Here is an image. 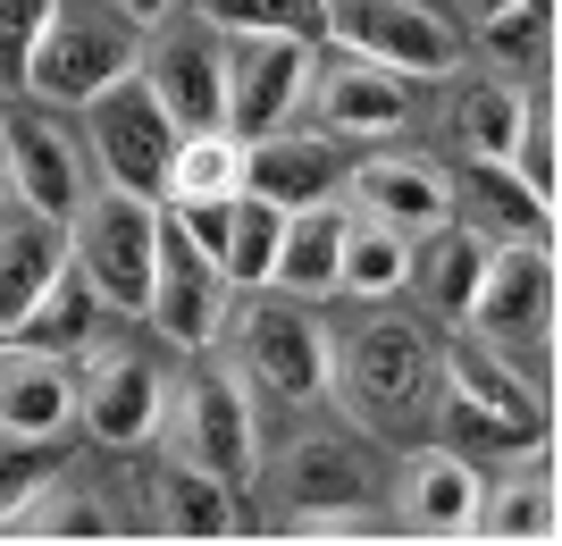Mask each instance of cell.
<instances>
[{"label":"cell","instance_id":"1","mask_svg":"<svg viewBox=\"0 0 562 546\" xmlns=\"http://www.w3.org/2000/svg\"><path fill=\"white\" fill-rule=\"evenodd\" d=\"M437 361H446V328L420 303H403V294L361 303L345 328L328 320V395L378 446L428 437V421H437Z\"/></svg>","mask_w":562,"mask_h":546},{"label":"cell","instance_id":"2","mask_svg":"<svg viewBox=\"0 0 562 546\" xmlns=\"http://www.w3.org/2000/svg\"><path fill=\"white\" fill-rule=\"evenodd\" d=\"M218 345H227L235 379L252 387L260 404L303 412L328 395V320H319V303H294L278 286H244V294H227Z\"/></svg>","mask_w":562,"mask_h":546},{"label":"cell","instance_id":"3","mask_svg":"<svg viewBox=\"0 0 562 546\" xmlns=\"http://www.w3.org/2000/svg\"><path fill=\"white\" fill-rule=\"evenodd\" d=\"M428 437L462 446L470 463L546 446V387L520 379L513 361L487 354L479 336H446V361H437V421H428Z\"/></svg>","mask_w":562,"mask_h":546},{"label":"cell","instance_id":"4","mask_svg":"<svg viewBox=\"0 0 562 546\" xmlns=\"http://www.w3.org/2000/svg\"><path fill=\"white\" fill-rule=\"evenodd\" d=\"M311 34L328 51H352V59L403 76V85H446L470 59V25L446 0H319Z\"/></svg>","mask_w":562,"mask_h":546},{"label":"cell","instance_id":"5","mask_svg":"<svg viewBox=\"0 0 562 546\" xmlns=\"http://www.w3.org/2000/svg\"><path fill=\"white\" fill-rule=\"evenodd\" d=\"M59 236H68V269L93 286V303L110 320H135L143 294H151V261H160V202L85 186V202L59 219Z\"/></svg>","mask_w":562,"mask_h":546},{"label":"cell","instance_id":"6","mask_svg":"<svg viewBox=\"0 0 562 546\" xmlns=\"http://www.w3.org/2000/svg\"><path fill=\"white\" fill-rule=\"evenodd\" d=\"M135 51H143V25L117 18V9H93V0H59L50 25L34 34L25 51V101H43V110H85L93 93H110L117 76H135Z\"/></svg>","mask_w":562,"mask_h":546},{"label":"cell","instance_id":"7","mask_svg":"<svg viewBox=\"0 0 562 546\" xmlns=\"http://www.w3.org/2000/svg\"><path fill=\"white\" fill-rule=\"evenodd\" d=\"M168 428H177V454L193 471L227 479V488H252L260 471V395L235 379V361L186 354V370L168 379Z\"/></svg>","mask_w":562,"mask_h":546},{"label":"cell","instance_id":"8","mask_svg":"<svg viewBox=\"0 0 562 546\" xmlns=\"http://www.w3.org/2000/svg\"><path fill=\"white\" fill-rule=\"evenodd\" d=\"M462 336L504 354L520 379L546 387V345H554V244H495L479 269V294L462 311Z\"/></svg>","mask_w":562,"mask_h":546},{"label":"cell","instance_id":"9","mask_svg":"<svg viewBox=\"0 0 562 546\" xmlns=\"http://www.w3.org/2000/svg\"><path fill=\"white\" fill-rule=\"evenodd\" d=\"M160 412H168V361L151 354V336H117L101 328L85 354H76V428L93 446L135 454L160 437Z\"/></svg>","mask_w":562,"mask_h":546},{"label":"cell","instance_id":"10","mask_svg":"<svg viewBox=\"0 0 562 546\" xmlns=\"http://www.w3.org/2000/svg\"><path fill=\"white\" fill-rule=\"evenodd\" d=\"M252 488L278 497V522L285 513H319V504H361L378 497V437L336 412V421H294L278 446H260V471Z\"/></svg>","mask_w":562,"mask_h":546},{"label":"cell","instance_id":"11","mask_svg":"<svg viewBox=\"0 0 562 546\" xmlns=\"http://www.w3.org/2000/svg\"><path fill=\"white\" fill-rule=\"evenodd\" d=\"M85 177L117 193H143V202H160V177H168V152H177V119H168L151 85L143 76H117L110 93L85 101Z\"/></svg>","mask_w":562,"mask_h":546},{"label":"cell","instance_id":"12","mask_svg":"<svg viewBox=\"0 0 562 546\" xmlns=\"http://www.w3.org/2000/svg\"><path fill=\"white\" fill-rule=\"evenodd\" d=\"M311 68H319V34H227V135H269L294 126L311 101Z\"/></svg>","mask_w":562,"mask_h":546},{"label":"cell","instance_id":"13","mask_svg":"<svg viewBox=\"0 0 562 546\" xmlns=\"http://www.w3.org/2000/svg\"><path fill=\"white\" fill-rule=\"evenodd\" d=\"M378 471H386V522L395 530H412V538H470L487 463H470L446 437H403L395 463H378Z\"/></svg>","mask_w":562,"mask_h":546},{"label":"cell","instance_id":"14","mask_svg":"<svg viewBox=\"0 0 562 546\" xmlns=\"http://www.w3.org/2000/svg\"><path fill=\"white\" fill-rule=\"evenodd\" d=\"M135 76L151 85V101H160L168 119H177V135H186V126H218V110H227V34H218L211 18L143 25Z\"/></svg>","mask_w":562,"mask_h":546},{"label":"cell","instance_id":"15","mask_svg":"<svg viewBox=\"0 0 562 546\" xmlns=\"http://www.w3.org/2000/svg\"><path fill=\"white\" fill-rule=\"evenodd\" d=\"M227 294L235 286L218 278L202 253H193L177 227L160 219V261H151V294H143V336L160 345V354H218V320H227Z\"/></svg>","mask_w":562,"mask_h":546},{"label":"cell","instance_id":"16","mask_svg":"<svg viewBox=\"0 0 562 546\" xmlns=\"http://www.w3.org/2000/svg\"><path fill=\"white\" fill-rule=\"evenodd\" d=\"M303 119L336 143H386L403 126L420 119V85H403V76L370 68V59H352V51H328L319 43V68H311V101Z\"/></svg>","mask_w":562,"mask_h":546},{"label":"cell","instance_id":"17","mask_svg":"<svg viewBox=\"0 0 562 546\" xmlns=\"http://www.w3.org/2000/svg\"><path fill=\"white\" fill-rule=\"evenodd\" d=\"M0 160H9V202H25L34 219H68L85 202V143L59 110L25 101V110H0Z\"/></svg>","mask_w":562,"mask_h":546},{"label":"cell","instance_id":"18","mask_svg":"<svg viewBox=\"0 0 562 546\" xmlns=\"http://www.w3.org/2000/svg\"><path fill=\"white\" fill-rule=\"evenodd\" d=\"M135 497L151 538H252V488H227V479L193 471L186 454H160V463H135Z\"/></svg>","mask_w":562,"mask_h":546},{"label":"cell","instance_id":"19","mask_svg":"<svg viewBox=\"0 0 562 546\" xmlns=\"http://www.w3.org/2000/svg\"><path fill=\"white\" fill-rule=\"evenodd\" d=\"M345 211H361V219H378V227H395V236L420 244L428 227L453 219V177H446V160H428V152H352Z\"/></svg>","mask_w":562,"mask_h":546},{"label":"cell","instance_id":"20","mask_svg":"<svg viewBox=\"0 0 562 546\" xmlns=\"http://www.w3.org/2000/svg\"><path fill=\"white\" fill-rule=\"evenodd\" d=\"M345 168H352V143L319 135L311 119L269 126V135L244 143V193L278 202V211H311V202H336V193H345Z\"/></svg>","mask_w":562,"mask_h":546},{"label":"cell","instance_id":"21","mask_svg":"<svg viewBox=\"0 0 562 546\" xmlns=\"http://www.w3.org/2000/svg\"><path fill=\"white\" fill-rule=\"evenodd\" d=\"M453 177V219L487 244H554V202L529 193L504 160H446Z\"/></svg>","mask_w":562,"mask_h":546},{"label":"cell","instance_id":"22","mask_svg":"<svg viewBox=\"0 0 562 546\" xmlns=\"http://www.w3.org/2000/svg\"><path fill=\"white\" fill-rule=\"evenodd\" d=\"M0 428L9 437H68L76 428V361L0 336Z\"/></svg>","mask_w":562,"mask_h":546},{"label":"cell","instance_id":"23","mask_svg":"<svg viewBox=\"0 0 562 546\" xmlns=\"http://www.w3.org/2000/svg\"><path fill=\"white\" fill-rule=\"evenodd\" d=\"M562 522V488H554V463H546V446H520V463H504L495 454V479L479 471V522H470V538H554Z\"/></svg>","mask_w":562,"mask_h":546},{"label":"cell","instance_id":"24","mask_svg":"<svg viewBox=\"0 0 562 546\" xmlns=\"http://www.w3.org/2000/svg\"><path fill=\"white\" fill-rule=\"evenodd\" d=\"M487 253H495L487 236H470L462 219H446V227H428V236L412 244V278H403V294H412L437 328H462V311H470V294H479Z\"/></svg>","mask_w":562,"mask_h":546},{"label":"cell","instance_id":"25","mask_svg":"<svg viewBox=\"0 0 562 546\" xmlns=\"http://www.w3.org/2000/svg\"><path fill=\"white\" fill-rule=\"evenodd\" d=\"M336 253H345V202L285 211L269 286H278V294H294V303H336Z\"/></svg>","mask_w":562,"mask_h":546},{"label":"cell","instance_id":"26","mask_svg":"<svg viewBox=\"0 0 562 546\" xmlns=\"http://www.w3.org/2000/svg\"><path fill=\"white\" fill-rule=\"evenodd\" d=\"M453 85V76H446ZM529 93L538 85H513V76H462L446 101V135H453V160H504L520 135V110H529Z\"/></svg>","mask_w":562,"mask_h":546},{"label":"cell","instance_id":"27","mask_svg":"<svg viewBox=\"0 0 562 546\" xmlns=\"http://www.w3.org/2000/svg\"><path fill=\"white\" fill-rule=\"evenodd\" d=\"M101 328H110V311L93 303V286L76 278L68 261L50 269V278H43V294H34V303H25L18 320H9V336H18V345H43V354H68V361L85 354V345H93Z\"/></svg>","mask_w":562,"mask_h":546},{"label":"cell","instance_id":"28","mask_svg":"<svg viewBox=\"0 0 562 546\" xmlns=\"http://www.w3.org/2000/svg\"><path fill=\"white\" fill-rule=\"evenodd\" d=\"M68 261V236H59V219H34L25 202H0V328L18 320L43 278Z\"/></svg>","mask_w":562,"mask_h":546},{"label":"cell","instance_id":"29","mask_svg":"<svg viewBox=\"0 0 562 546\" xmlns=\"http://www.w3.org/2000/svg\"><path fill=\"white\" fill-rule=\"evenodd\" d=\"M9 530H25V538H126V504L85 488V479H68V471H50Z\"/></svg>","mask_w":562,"mask_h":546},{"label":"cell","instance_id":"30","mask_svg":"<svg viewBox=\"0 0 562 546\" xmlns=\"http://www.w3.org/2000/svg\"><path fill=\"white\" fill-rule=\"evenodd\" d=\"M479 51H487L495 76L546 85V76H554V0H513V9L479 18Z\"/></svg>","mask_w":562,"mask_h":546},{"label":"cell","instance_id":"31","mask_svg":"<svg viewBox=\"0 0 562 546\" xmlns=\"http://www.w3.org/2000/svg\"><path fill=\"white\" fill-rule=\"evenodd\" d=\"M403 278H412V236H395V227H378V219L345 211L336 294H352V303H386V294H403Z\"/></svg>","mask_w":562,"mask_h":546},{"label":"cell","instance_id":"32","mask_svg":"<svg viewBox=\"0 0 562 546\" xmlns=\"http://www.w3.org/2000/svg\"><path fill=\"white\" fill-rule=\"evenodd\" d=\"M218 193H244V135H227V126H186L177 152H168L160 202H218Z\"/></svg>","mask_w":562,"mask_h":546},{"label":"cell","instance_id":"33","mask_svg":"<svg viewBox=\"0 0 562 546\" xmlns=\"http://www.w3.org/2000/svg\"><path fill=\"white\" fill-rule=\"evenodd\" d=\"M278 227L285 211L260 202V193H235L227 202V244H218V278L244 294V286H269V261H278Z\"/></svg>","mask_w":562,"mask_h":546},{"label":"cell","instance_id":"34","mask_svg":"<svg viewBox=\"0 0 562 546\" xmlns=\"http://www.w3.org/2000/svg\"><path fill=\"white\" fill-rule=\"evenodd\" d=\"M193 18H211L218 34H311L319 0H193Z\"/></svg>","mask_w":562,"mask_h":546},{"label":"cell","instance_id":"35","mask_svg":"<svg viewBox=\"0 0 562 546\" xmlns=\"http://www.w3.org/2000/svg\"><path fill=\"white\" fill-rule=\"evenodd\" d=\"M59 471V437H9L0 428V530L25 513V497Z\"/></svg>","mask_w":562,"mask_h":546},{"label":"cell","instance_id":"36","mask_svg":"<svg viewBox=\"0 0 562 546\" xmlns=\"http://www.w3.org/2000/svg\"><path fill=\"white\" fill-rule=\"evenodd\" d=\"M50 9L59 0H0V85H18L25 51H34V34L50 25Z\"/></svg>","mask_w":562,"mask_h":546},{"label":"cell","instance_id":"37","mask_svg":"<svg viewBox=\"0 0 562 546\" xmlns=\"http://www.w3.org/2000/svg\"><path fill=\"white\" fill-rule=\"evenodd\" d=\"M110 9H117V18H135V25H160L177 0H110Z\"/></svg>","mask_w":562,"mask_h":546},{"label":"cell","instance_id":"38","mask_svg":"<svg viewBox=\"0 0 562 546\" xmlns=\"http://www.w3.org/2000/svg\"><path fill=\"white\" fill-rule=\"evenodd\" d=\"M446 9H453L462 25H479V18H495V9H513V0H446Z\"/></svg>","mask_w":562,"mask_h":546},{"label":"cell","instance_id":"39","mask_svg":"<svg viewBox=\"0 0 562 546\" xmlns=\"http://www.w3.org/2000/svg\"><path fill=\"white\" fill-rule=\"evenodd\" d=\"M0 202H9V160H0Z\"/></svg>","mask_w":562,"mask_h":546},{"label":"cell","instance_id":"40","mask_svg":"<svg viewBox=\"0 0 562 546\" xmlns=\"http://www.w3.org/2000/svg\"><path fill=\"white\" fill-rule=\"evenodd\" d=\"M0 336H9V328H0Z\"/></svg>","mask_w":562,"mask_h":546}]
</instances>
